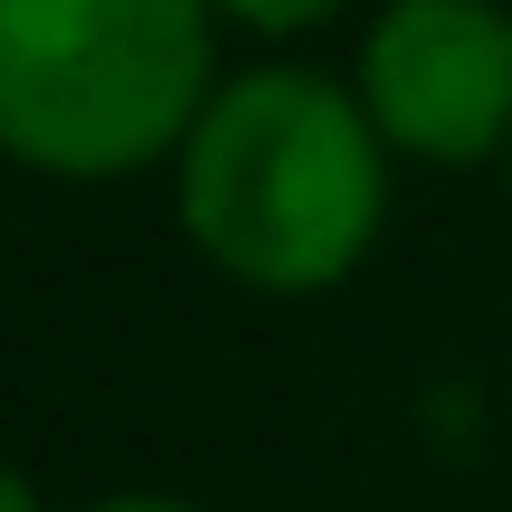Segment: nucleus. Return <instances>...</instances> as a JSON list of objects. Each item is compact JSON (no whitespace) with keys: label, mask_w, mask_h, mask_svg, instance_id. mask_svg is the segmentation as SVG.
Here are the masks:
<instances>
[{"label":"nucleus","mask_w":512,"mask_h":512,"mask_svg":"<svg viewBox=\"0 0 512 512\" xmlns=\"http://www.w3.org/2000/svg\"><path fill=\"white\" fill-rule=\"evenodd\" d=\"M181 228L247 294H323L380 247L389 143L361 86L313 67L219 76L190 143L171 152Z\"/></svg>","instance_id":"obj_1"},{"label":"nucleus","mask_w":512,"mask_h":512,"mask_svg":"<svg viewBox=\"0 0 512 512\" xmlns=\"http://www.w3.org/2000/svg\"><path fill=\"white\" fill-rule=\"evenodd\" d=\"M219 95L209 0H0V152L48 181H124Z\"/></svg>","instance_id":"obj_2"},{"label":"nucleus","mask_w":512,"mask_h":512,"mask_svg":"<svg viewBox=\"0 0 512 512\" xmlns=\"http://www.w3.org/2000/svg\"><path fill=\"white\" fill-rule=\"evenodd\" d=\"M361 105L408 162L512 152V10L503 0H389L361 38Z\"/></svg>","instance_id":"obj_3"},{"label":"nucleus","mask_w":512,"mask_h":512,"mask_svg":"<svg viewBox=\"0 0 512 512\" xmlns=\"http://www.w3.org/2000/svg\"><path fill=\"white\" fill-rule=\"evenodd\" d=\"M219 19H238V29H266V38H294V29H313V19H332L342 0H209Z\"/></svg>","instance_id":"obj_4"},{"label":"nucleus","mask_w":512,"mask_h":512,"mask_svg":"<svg viewBox=\"0 0 512 512\" xmlns=\"http://www.w3.org/2000/svg\"><path fill=\"white\" fill-rule=\"evenodd\" d=\"M86 512H200V503H181V494H105V503H86Z\"/></svg>","instance_id":"obj_5"},{"label":"nucleus","mask_w":512,"mask_h":512,"mask_svg":"<svg viewBox=\"0 0 512 512\" xmlns=\"http://www.w3.org/2000/svg\"><path fill=\"white\" fill-rule=\"evenodd\" d=\"M0 512H38V494H29V475H19L10 456H0Z\"/></svg>","instance_id":"obj_6"},{"label":"nucleus","mask_w":512,"mask_h":512,"mask_svg":"<svg viewBox=\"0 0 512 512\" xmlns=\"http://www.w3.org/2000/svg\"><path fill=\"white\" fill-rule=\"evenodd\" d=\"M503 162H512V152H503Z\"/></svg>","instance_id":"obj_7"}]
</instances>
